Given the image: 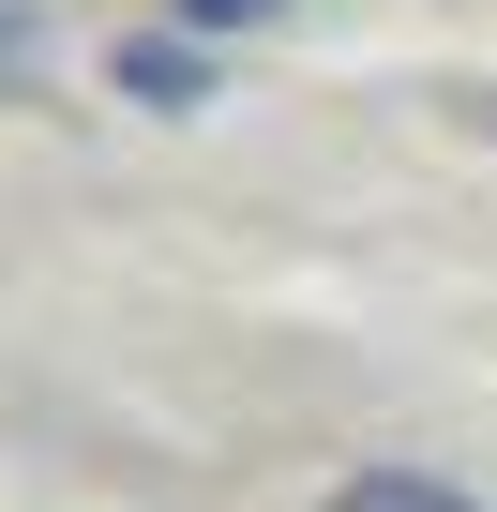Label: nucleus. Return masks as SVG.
Wrapping results in <instances>:
<instances>
[{"label": "nucleus", "instance_id": "1", "mask_svg": "<svg viewBox=\"0 0 497 512\" xmlns=\"http://www.w3.org/2000/svg\"><path fill=\"white\" fill-rule=\"evenodd\" d=\"M332 512H467V497L422 482V467H362V482H332Z\"/></svg>", "mask_w": 497, "mask_h": 512}, {"label": "nucleus", "instance_id": "2", "mask_svg": "<svg viewBox=\"0 0 497 512\" xmlns=\"http://www.w3.org/2000/svg\"><path fill=\"white\" fill-rule=\"evenodd\" d=\"M121 91L136 106H196V46H121Z\"/></svg>", "mask_w": 497, "mask_h": 512}, {"label": "nucleus", "instance_id": "3", "mask_svg": "<svg viewBox=\"0 0 497 512\" xmlns=\"http://www.w3.org/2000/svg\"><path fill=\"white\" fill-rule=\"evenodd\" d=\"M166 16H181V31H257L272 0H166Z\"/></svg>", "mask_w": 497, "mask_h": 512}]
</instances>
